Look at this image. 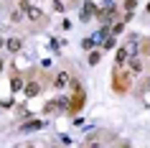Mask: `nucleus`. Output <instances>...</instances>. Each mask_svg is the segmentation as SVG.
I'll return each mask as SVG.
<instances>
[{
  "instance_id": "nucleus-8",
  "label": "nucleus",
  "mask_w": 150,
  "mask_h": 148,
  "mask_svg": "<svg viewBox=\"0 0 150 148\" xmlns=\"http://www.w3.org/2000/svg\"><path fill=\"white\" fill-rule=\"evenodd\" d=\"M41 92V84H36V82H28V84H25V94H28V97H33V94H38Z\"/></svg>"
},
{
  "instance_id": "nucleus-14",
  "label": "nucleus",
  "mask_w": 150,
  "mask_h": 148,
  "mask_svg": "<svg viewBox=\"0 0 150 148\" xmlns=\"http://www.w3.org/2000/svg\"><path fill=\"white\" fill-rule=\"evenodd\" d=\"M21 18H23V13H21V10H13V13H10V21H13V23H18Z\"/></svg>"
},
{
  "instance_id": "nucleus-20",
  "label": "nucleus",
  "mask_w": 150,
  "mask_h": 148,
  "mask_svg": "<svg viewBox=\"0 0 150 148\" xmlns=\"http://www.w3.org/2000/svg\"><path fill=\"white\" fill-rule=\"evenodd\" d=\"M0 46H3V41H0Z\"/></svg>"
},
{
  "instance_id": "nucleus-11",
  "label": "nucleus",
  "mask_w": 150,
  "mask_h": 148,
  "mask_svg": "<svg viewBox=\"0 0 150 148\" xmlns=\"http://www.w3.org/2000/svg\"><path fill=\"white\" fill-rule=\"evenodd\" d=\"M130 69H132V71H142V61L137 59V56H135V59H130Z\"/></svg>"
},
{
  "instance_id": "nucleus-7",
  "label": "nucleus",
  "mask_w": 150,
  "mask_h": 148,
  "mask_svg": "<svg viewBox=\"0 0 150 148\" xmlns=\"http://www.w3.org/2000/svg\"><path fill=\"white\" fill-rule=\"evenodd\" d=\"M92 13H97L94 3H87V5H84V13H81V21H89V18H92Z\"/></svg>"
},
{
  "instance_id": "nucleus-2",
  "label": "nucleus",
  "mask_w": 150,
  "mask_h": 148,
  "mask_svg": "<svg viewBox=\"0 0 150 148\" xmlns=\"http://www.w3.org/2000/svg\"><path fill=\"white\" fill-rule=\"evenodd\" d=\"M81 107H84V89L79 87V89H74V97H71V102H69L66 110H69V112H79Z\"/></svg>"
},
{
  "instance_id": "nucleus-16",
  "label": "nucleus",
  "mask_w": 150,
  "mask_h": 148,
  "mask_svg": "<svg viewBox=\"0 0 150 148\" xmlns=\"http://www.w3.org/2000/svg\"><path fill=\"white\" fill-rule=\"evenodd\" d=\"M112 46H115V39H112V36H110V39L104 41V49H112Z\"/></svg>"
},
{
  "instance_id": "nucleus-17",
  "label": "nucleus",
  "mask_w": 150,
  "mask_h": 148,
  "mask_svg": "<svg viewBox=\"0 0 150 148\" xmlns=\"http://www.w3.org/2000/svg\"><path fill=\"white\" fill-rule=\"evenodd\" d=\"M125 5H127V10H132L135 8V0H125Z\"/></svg>"
},
{
  "instance_id": "nucleus-12",
  "label": "nucleus",
  "mask_w": 150,
  "mask_h": 148,
  "mask_svg": "<svg viewBox=\"0 0 150 148\" xmlns=\"http://www.w3.org/2000/svg\"><path fill=\"white\" fill-rule=\"evenodd\" d=\"M5 46H8L10 51H18V49H21V39H8V44H5Z\"/></svg>"
},
{
  "instance_id": "nucleus-21",
  "label": "nucleus",
  "mask_w": 150,
  "mask_h": 148,
  "mask_svg": "<svg viewBox=\"0 0 150 148\" xmlns=\"http://www.w3.org/2000/svg\"><path fill=\"white\" fill-rule=\"evenodd\" d=\"M28 148H33V146H28Z\"/></svg>"
},
{
  "instance_id": "nucleus-19",
  "label": "nucleus",
  "mask_w": 150,
  "mask_h": 148,
  "mask_svg": "<svg viewBox=\"0 0 150 148\" xmlns=\"http://www.w3.org/2000/svg\"><path fill=\"white\" fill-rule=\"evenodd\" d=\"M148 13H150V3H148Z\"/></svg>"
},
{
  "instance_id": "nucleus-15",
  "label": "nucleus",
  "mask_w": 150,
  "mask_h": 148,
  "mask_svg": "<svg viewBox=\"0 0 150 148\" xmlns=\"http://www.w3.org/2000/svg\"><path fill=\"white\" fill-rule=\"evenodd\" d=\"M122 28H125V23H115V26H112V36H117V33H122Z\"/></svg>"
},
{
  "instance_id": "nucleus-1",
  "label": "nucleus",
  "mask_w": 150,
  "mask_h": 148,
  "mask_svg": "<svg viewBox=\"0 0 150 148\" xmlns=\"http://www.w3.org/2000/svg\"><path fill=\"white\" fill-rule=\"evenodd\" d=\"M112 89H115V92H127V89H130V77H127V74H122V71H120V66H115V71H112Z\"/></svg>"
},
{
  "instance_id": "nucleus-9",
  "label": "nucleus",
  "mask_w": 150,
  "mask_h": 148,
  "mask_svg": "<svg viewBox=\"0 0 150 148\" xmlns=\"http://www.w3.org/2000/svg\"><path fill=\"white\" fill-rule=\"evenodd\" d=\"M10 89H13V92H18V89H23V79L18 77V74H13V79H10Z\"/></svg>"
},
{
  "instance_id": "nucleus-18",
  "label": "nucleus",
  "mask_w": 150,
  "mask_h": 148,
  "mask_svg": "<svg viewBox=\"0 0 150 148\" xmlns=\"http://www.w3.org/2000/svg\"><path fill=\"white\" fill-rule=\"evenodd\" d=\"M3 66H5V64H3V59H0V71H3Z\"/></svg>"
},
{
  "instance_id": "nucleus-6",
  "label": "nucleus",
  "mask_w": 150,
  "mask_h": 148,
  "mask_svg": "<svg viewBox=\"0 0 150 148\" xmlns=\"http://www.w3.org/2000/svg\"><path fill=\"white\" fill-rule=\"evenodd\" d=\"M127 61V49H117V54H115V66H122V64Z\"/></svg>"
},
{
  "instance_id": "nucleus-5",
  "label": "nucleus",
  "mask_w": 150,
  "mask_h": 148,
  "mask_svg": "<svg viewBox=\"0 0 150 148\" xmlns=\"http://www.w3.org/2000/svg\"><path fill=\"white\" fill-rule=\"evenodd\" d=\"M43 125H46L43 120H28L25 125H21V130H23V133H28V130H41Z\"/></svg>"
},
{
  "instance_id": "nucleus-10",
  "label": "nucleus",
  "mask_w": 150,
  "mask_h": 148,
  "mask_svg": "<svg viewBox=\"0 0 150 148\" xmlns=\"http://www.w3.org/2000/svg\"><path fill=\"white\" fill-rule=\"evenodd\" d=\"M99 61H102V54H99V51H92V54H89V64H92V66H97Z\"/></svg>"
},
{
  "instance_id": "nucleus-13",
  "label": "nucleus",
  "mask_w": 150,
  "mask_h": 148,
  "mask_svg": "<svg viewBox=\"0 0 150 148\" xmlns=\"http://www.w3.org/2000/svg\"><path fill=\"white\" fill-rule=\"evenodd\" d=\"M94 44H97V41H94V36H89V39H84V41H81V46H84V49H94Z\"/></svg>"
},
{
  "instance_id": "nucleus-3",
  "label": "nucleus",
  "mask_w": 150,
  "mask_h": 148,
  "mask_svg": "<svg viewBox=\"0 0 150 148\" xmlns=\"http://www.w3.org/2000/svg\"><path fill=\"white\" fill-rule=\"evenodd\" d=\"M23 8H25V16L31 18V21H43V13H41L38 8H33V5H28L25 0H23Z\"/></svg>"
},
{
  "instance_id": "nucleus-4",
  "label": "nucleus",
  "mask_w": 150,
  "mask_h": 148,
  "mask_svg": "<svg viewBox=\"0 0 150 148\" xmlns=\"http://www.w3.org/2000/svg\"><path fill=\"white\" fill-rule=\"evenodd\" d=\"M71 82V77H69V71H59V74H56L54 77V87H59V89H61V87H66Z\"/></svg>"
}]
</instances>
